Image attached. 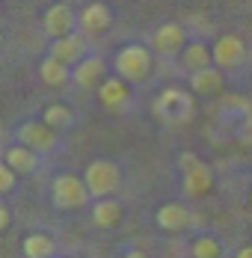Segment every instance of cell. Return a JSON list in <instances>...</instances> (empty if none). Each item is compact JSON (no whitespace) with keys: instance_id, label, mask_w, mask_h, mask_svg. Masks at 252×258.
I'll return each instance as SVG.
<instances>
[{"instance_id":"484cf974","label":"cell","mask_w":252,"mask_h":258,"mask_svg":"<svg viewBox=\"0 0 252 258\" xmlns=\"http://www.w3.org/2000/svg\"><path fill=\"white\" fill-rule=\"evenodd\" d=\"M249 205H252V193H249Z\"/></svg>"},{"instance_id":"52a82bcc","label":"cell","mask_w":252,"mask_h":258,"mask_svg":"<svg viewBox=\"0 0 252 258\" xmlns=\"http://www.w3.org/2000/svg\"><path fill=\"white\" fill-rule=\"evenodd\" d=\"M75 24H77L75 12H72L66 3H53V6L45 9V15H42V30H45L48 39H59V36L72 33Z\"/></svg>"},{"instance_id":"7c38bea8","label":"cell","mask_w":252,"mask_h":258,"mask_svg":"<svg viewBox=\"0 0 252 258\" xmlns=\"http://www.w3.org/2000/svg\"><path fill=\"white\" fill-rule=\"evenodd\" d=\"M95 95H98V101L107 107V110H116V107H122L128 101V80L122 75H116V78H104L101 80V86L95 89Z\"/></svg>"},{"instance_id":"30bf717a","label":"cell","mask_w":252,"mask_h":258,"mask_svg":"<svg viewBox=\"0 0 252 258\" xmlns=\"http://www.w3.org/2000/svg\"><path fill=\"white\" fill-rule=\"evenodd\" d=\"M72 75H75V83L80 89H98L101 80L107 78V66H104L101 56H83Z\"/></svg>"},{"instance_id":"277c9868","label":"cell","mask_w":252,"mask_h":258,"mask_svg":"<svg viewBox=\"0 0 252 258\" xmlns=\"http://www.w3.org/2000/svg\"><path fill=\"white\" fill-rule=\"evenodd\" d=\"M116 75H122L128 83H140L151 75V53L143 45H125L113 59Z\"/></svg>"},{"instance_id":"cb8c5ba5","label":"cell","mask_w":252,"mask_h":258,"mask_svg":"<svg viewBox=\"0 0 252 258\" xmlns=\"http://www.w3.org/2000/svg\"><path fill=\"white\" fill-rule=\"evenodd\" d=\"M9 229V208L0 205V232H6Z\"/></svg>"},{"instance_id":"7402d4cb","label":"cell","mask_w":252,"mask_h":258,"mask_svg":"<svg viewBox=\"0 0 252 258\" xmlns=\"http://www.w3.org/2000/svg\"><path fill=\"white\" fill-rule=\"evenodd\" d=\"M220 252H223V246H220L214 237H205V234L190 243V255L193 258H217Z\"/></svg>"},{"instance_id":"4fadbf2b","label":"cell","mask_w":252,"mask_h":258,"mask_svg":"<svg viewBox=\"0 0 252 258\" xmlns=\"http://www.w3.org/2000/svg\"><path fill=\"white\" fill-rule=\"evenodd\" d=\"M190 89L196 95H220L223 92V72H220V66L217 69H211V66L196 69L190 75Z\"/></svg>"},{"instance_id":"8992f818","label":"cell","mask_w":252,"mask_h":258,"mask_svg":"<svg viewBox=\"0 0 252 258\" xmlns=\"http://www.w3.org/2000/svg\"><path fill=\"white\" fill-rule=\"evenodd\" d=\"M18 143L30 146L33 152H53V146H56V128H50L45 119L24 122L18 128Z\"/></svg>"},{"instance_id":"9c48e42d","label":"cell","mask_w":252,"mask_h":258,"mask_svg":"<svg viewBox=\"0 0 252 258\" xmlns=\"http://www.w3.org/2000/svg\"><path fill=\"white\" fill-rule=\"evenodd\" d=\"M243 56H246L243 42H240L237 36H231V33L220 36V39L214 42V66H220V69H234V66H240Z\"/></svg>"},{"instance_id":"5b68a950","label":"cell","mask_w":252,"mask_h":258,"mask_svg":"<svg viewBox=\"0 0 252 258\" xmlns=\"http://www.w3.org/2000/svg\"><path fill=\"white\" fill-rule=\"evenodd\" d=\"M181 169H184V193L190 199H199V196H208L211 187H214V172L208 163H202L196 155L184 152L181 155Z\"/></svg>"},{"instance_id":"9a60e30c","label":"cell","mask_w":252,"mask_h":258,"mask_svg":"<svg viewBox=\"0 0 252 258\" xmlns=\"http://www.w3.org/2000/svg\"><path fill=\"white\" fill-rule=\"evenodd\" d=\"M113 21V12H110V6L107 3H89L83 12H80V18H77V24L83 27L86 33H104L107 27Z\"/></svg>"},{"instance_id":"603a6c76","label":"cell","mask_w":252,"mask_h":258,"mask_svg":"<svg viewBox=\"0 0 252 258\" xmlns=\"http://www.w3.org/2000/svg\"><path fill=\"white\" fill-rule=\"evenodd\" d=\"M15 175H18V169L3 160V163H0V193H9V190L15 187Z\"/></svg>"},{"instance_id":"ba28073f","label":"cell","mask_w":252,"mask_h":258,"mask_svg":"<svg viewBox=\"0 0 252 258\" xmlns=\"http://www.w3.org/2000/svg\"><path fill=\"white\" fill-rule=\"evenodd\" d=\"M154 51L163 53V56H175V53L184 51L187 45V30L181 24H163L154 30V39H151Z\"/></svg>"},{"instance_id":"2e32d148","label":"cell","mask_w":252,"mask_h":258,"mask_svg":"<svg viewBox=\"0 0 252 258\" xmlns=\"http://www.w3.org/2000/svg\"><path fill=\"white\" fill-rule=\"evenodd\" d=\"M178 56H181V66H184L187 72L214 66V51H211L205 42H190V45H184V51L178 53Z\"/></svg>"},{"instance_id":"d4e9b609","label":"cell","mask_w":252,"mask_h":258,"mask_svg":"<svg viewBox=\"0 0 252 258\" xmlns=\"http://www.w3.org/2000/svg\"><path fill=\"white\" fill-rule=\"evenodd\" d=\"M237 258H252V246H243V249H237Z\"/></svg>"},{"instance_id":"8fae6325","label":"cell","mask_w":252,"mask_h":258,"mask_svg":"<svg viewBox=\"0 0 252 258\" xmlns=\"http://www.w3.org/2000/svg\"><path fill=\"white\" fill-rule=\"evenodd\" d=\"M154 223H157L163 232H184V229L190 226V211L181 205V202H166V205L157 208Z\"/></svg>"},{"instance_id":"5bb4252c","label":"cell","mask_w":252,"mask_h":258,"mask_svg":"<svg viewBox=\"0 0 252 258\" xmlns=\"http://www.w3.org/2000/svg\"><path fill=\"white\" fill-rule=\"evenodd\" d=\"M83 48H86L83 36H77V33H66V36L53 39L50 53H53V56H59V59H62V62H69V66H77V62L83 59Z\"/></svg>"},{"instance_id":"6da1fadb","label":"cell","mask_w":252,"mask_h":258,"mask_svg":"<svg viewBox=\"0 0 252 258\" xmlns=\"http://www.w3.org/2000/svg\"><path fill=\"white\" fill-rule=\"evenodd\" d=\"M151 110H154V116H157L163 125L178 128V125H187V122L193 119L196 101H193V95H190L187 89H181V86H166V89H160V95L154 98Z\"/></svg>"},{"instance_id":"7a4b0ae2","label":"cell","mask_w":252,"mask_h":258,"mask_svg":"<svg viewBox=\"0 0 252 258\" xmlns=\"http://www.w3.org/2000/svg\"><path fill=\"white\" fill-rule=\"evenodd\" d=\"M89 187L86 178H77V175H56L50 184V199L59 211H77L89 202Z\"/></svg>"},{"instance_id":"ffe728a7","label":"cell","mask_w":252,"mask_h":258,"mask_svg":"<svg viewBox=\"0 0 252 258\" xmlns=\"http://www.w3.org/2000/svg\"><path fill=\"white\" fill-rule=\"evenodd\" d=\"M53 240H50V234H42V232H36V234H27L24 237V255L27 258H48L53 255Z\"/></svg>"},{"instance_id":"e0dca14e","label":"cell","mask_w":252,"mask_h":258,"mask_svg":"<svg viewBox=\"0 0 252 258\" xmlns=\"http://www.w3.org/2000/svg\"><path fill=\"white\" fill-rule=\"evenodd\" d=\"M119 220H122V205H119L116 199L104 196V199L95 202V208H92V223H95L98 229H113Z\"/></svg>"},{"instance_id":"44dd1931","label":"cell","mask_w":252,"mask_h":258,"mask_svg":"<svg viewBox=\"0 0 252 258\" xmlns=\"http://www.w3.org/2000/svg\"><path fill=\"white\" fill-rule=\"evenodd\" d=\"M42 119L48 122L50 128H56V131L69 128V125L75 122V116H72V110H69L66 104H48V107L42 110Z\"/></svg>"},{"instance_id":"d6986e66","label":"cell","mask_w":252,"mask_h":258,"mask_svg":"<svg viewBox=\"0 0 252 258\" xmlns=\"http://www.w3.org/2000/svg\"><path fill=\"white\" fill-rule=\"evenodd\" d=\"M36 155H39V152H33L30 146L18 143V146H12V149L6 152V157H3V160H6L9 166H15L21 175H27V172H33V169H36V163H39V160H36Z\"/></svg>"},{"instance_id":"3957f363","label":"cell","mask_w":252,"mask_h":258,"mask_svg":"<svg viewBox=\"0 0 252 258\" xmlns=\"http://www.w3.org/2000/svg\"><path fill=\"white\" fill-rule=\"evenodd\" d=\"M83 178H86L89 193H92L95 199H104V196H113V193L119 190V184H122V172H119V166H116L113 160L98 157V160H92V163L86 166Z\"/></svg>"},{"instance_id":"ac0fdd59","label":"cell","mask_w":252,"mask_h":258,"mask_svg":"<svg viewBox=\"0 0 252 258\" xmlns=\"http://www.w3.org/2000/svg\"><path fill=\"white\" fill-rule=\"evenodd\" d=\"M39 75H42V80L48 83V86H66L69 83V62H62L59 56H45L42 59V66H39Z\"/></svg>"}]
</instances>
